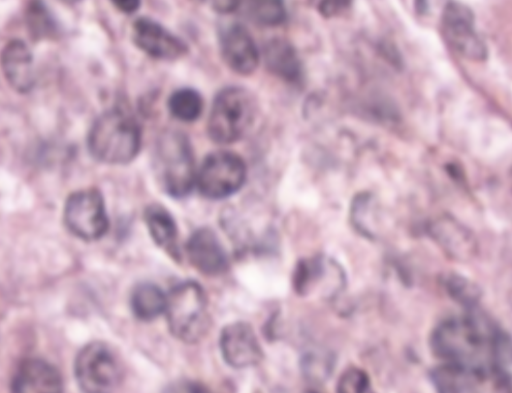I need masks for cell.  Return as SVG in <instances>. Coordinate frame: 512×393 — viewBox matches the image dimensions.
Listing matches in <instances>:
<instances>
[{"instance_id": "cell-1", "label": "cell", "mask_w": 512, "mask_h": 393, "mask_svg": "<svg viewBox=\"0 0 512 393\" xmlns=\"http://www.w3.org/2000/svg\"><path fill=\"white\" fill-rule=\"evenodd\" d=\"M431 348L445 363L508 376L512 342L503 331L479 315H464L441 322L432 332Z\"/></svg>"}, {"instance_id": "cell-2", "label": "cell", "mask_w": 512, "mask_h": 393, "mask_svg": "<svg viewBox=\"0 0 512 393\" xmlns=\"http://www.w3.org/2000/svg\"><path fill=\"white\" fill-rule=\"evenodd\" d=\"M141 131L135 118L120 107L104 111L92 124L87 147L96 160L105 164H126L138 154Z\"/></svg>"}, {"instance_id": "cell-3", "label": "cell", "mask_w": 512, "mask_h": 393, "mask_svg": "<svg viewBox=\"0 0 512 393\" xmlns=\"http://www.w3.org/2000/svg\"><path fill=\"white\" fill-rule=\"evenodd\" d=\"M153 169L160 188L174 198L188 195L196 182L191 145L185 135L167 131L156 144Z\"/></svg>"}, {"instance_id": "cell-4", "label": "cell", "mask_w": 512, "mask_h": 393, "mask_svg": "<svg viewBox=\"0 0 512 393\" xmlns=\"http://www.w3.org/2000/svg\"><path fill=\"white\" fill-rule=\"evenodd\" d=\"M256 112L249 91L236 86L222 89L214 98L207 123L210 138L220 144L238 141L250 130Z\"/></svg>"}, {"instance_id": "cell-5", "label": "cell", "mask_w": 512, "mask_h": 393, "mask_svg": "<svg viewBox=\"0 0 512 393\" xmlns=\"http://www.w3.org/2000/svg\"><path fill=\"white\" fill-rule=\"evenodd\" d=\"M165 312L171 333L183 342H197L209 327L205 292L193 280L178 283L170 290Z\"/></svg>"}, {"instance_id": "cell-6", "label": "cell", "mask_w": 512, "mask_h": 393, "mask_svg": "<svg viewBox=\"0 0 512 393\" xmlns=\"http://www.w3.org/2000/svg\"><path fill=\"white\" fill-rule=\"evenodd\" d=\"M74 373L79 387L86 392L114 390L123 379L124 369L117 352L104 342H91L77 354Z\"/></svg>"}, {"instance_id": "cell-7", "label": "cell", "mask_w": 512, "mask_h": 393, "mask_svg": "<svg viewBox=\"0 0 512 393\" xmlns=\"http://www.w3.org/2000/svg\"><path fill=\"white\" fill-rule=\"evenodd\" d=\"M246 177V166L240 156L228 151L209 154L196 177L200 193L210 199H222L237 192Z\"/></svg>"}, {"instance_id": "cell-8", "label": "cell", "mask_w": 512, "mask_h": 393, "mask_svg": "<svg viewBox=\"0 0 512 393\" xmlns=\"http://www.w3.org/2000/svg\"><path fill=\"white\" fill-rule=\"evenodd\" d=\"M64 222L83 240L102 237L108 229V217L101 193L93 188L72 193L64 205Z\"/></svg>"}, {"instance_id": "cell-9", "label": "cell", "mask_w": 512, "mask_h": 393, "mask_svg": "<svg viewBox=\"0 0 512 393\" xmlns=\"http://www.w3.org/2000/svg\"><path fill=\"white\" fill-rule=\"evenodd\" d=\"M441 33L447 45L470 60H483L486 46L475 28L472 12L465 5L450 2L441 15Z\"/></svg>"}, {"instance_id": "cell-10", "label": "cell", "mask_w": 512, "mask_h": 393, "mask_svg": "<svg viewBox=\"0 0 512 393\" xmlns=\"http://www.w3.org/2000/svg\"><path fill=\"white\" fill-rule=\"evenodd\" d=\"M431 380L441 392L508 390L509 376L493 375L444 363L431 372Z\"/></svg>"}, {"instance_id": "cell-11", "label": "cell", "mask_w": 512, "mask_h": 393, "mask_svg": "<svg viewBox=\"0 0 512 393\" xmlns=\"http://www.w3.org/2000/svg\"><path fill=\"white\" fill-rule=\"evenodd\" d=\"M338 264L326 257H314L300 262L294 276V285L301 295H335L344 283Z\"/></svg>"}, {"instance_id": "cell-12", "label": "cell", "mask_w": 512, "mask_h": 393, "mask_svg": "<svg viewBox=\"0 0 512 393\" xmlns=\"http://www.w3.org/2000/svg\"><path fill=\"white\" fill-rule=\"evenodd\" d=\"M132 39L144 53L159 60H176L187 52V45L181 38L148 17L134 21Z\"/></svg>"}, {"instance_id": "cell-13", "label": "cell", "mask_w": 512, "mask_h": 393, "mask_svg": "<svg viewBox=\"0 0 512 393\" xmlns=\"http://www.w3.org/2000/svg\"><path fill=\"white\" fill-rule=\"evenodd\" d=\"M219 42L222 58L234 72L248 75L256 69L259 51L243 25L233 23L225 26L220 32Z\"/></svg>"}, {"instance_id": "cell-14", "label": "cell", "mask_w": 512, "mask_h": 393, "mask_svg": "<svg viewBox=\"0 0 512 393\" xmlns=\"http://www.w3.org/2000/svg\"><path fill=\"white\" fill-rule=\"evenodd\" d=\"M224 360L232 367L245 368L257 364L262 350L252 328L243 322L226 326L220 335Z\"/></svg>"}, {"instance_id": "cell-15", "label": "cell", "mask_w": 512, "mask_h": 393, "mask_svg": "<svg viewBox=\"0 0 512 393\" xmlns=\"http://www.w3.org/2000/svg\"><path fill=\"white\" fill-rule=\"evenodd\" d=\"M186 251L192 265L204 274L216 275L227 268L225 250L209 228L196 230L186 244Z\"/></svg>"}, {"instance_id": "cell-16", "label": "cell", "mask_w": 512, "mask_h": 393, "mask_svg": "<svg viewBox=\"0 0 512 393\" xmlns=\"http://www.w3.org/2000/svg\"><path fill=\"white\" fill-rule=\"evenodd\" d=\"M1 64L8 84L19 93H26L35 83L33 55L25 42L11 40L2 51Z\"/></svg>"}, {"instance_id": "cell-17", "label": "cell", "mask_w": 512, "mask_h": 393, "mask_svg": "<svg viewBox=\"0 0 512 393\" xmlns=\"http://www.w3.org/2000/svg\"><path fill=\"white\" fill-rule=\"evenodd\" d=\"M11 386L16 392H58L62 390V379L53 365L31 358L18 366Z\"/></svg>"}, {"instance_id": "cell-18", "label": "cell", "mask_w": 512, "mask_h": 393, "mask_svg": "<svg viewBox=\"0 0 512 393\" xmlns=\"http://www.w3.org/2000/svg\"><path fill=\"white\" fill-rule=\"evenodd\" d=\"M144 221L154 242L178 260L177 227L171 214L163 206L151 204L144 211Z\"/></svg>"}, {"instance_id": "cell-19", "label": "cell", "mask_w": 512, "mask_h": 393, "mask_svg": "<svg viewBox=\"0 0 512 393\" xmlns=\"http://www.w3.org/2000/svg\"><path fill=\"white\" fill-rule=\"evenodd\" d=\"M268 69L278 77L296 82L301 77V64L295 49L285 40L273 39L264 46Z\"/></svg>"}, {"instance_id": "cell-20", "label": "cell", "mask_w": 512, "mask_h": 393, "mask_svg": "<svg viewBox=\"0 0 512 393\" xmlns=\"http://www.w3.org/2000/svg\"><path fill=\"white\" fill-rule=\"evenodd\" d=\"M166 300L167 296L158 286L141 283L133 289L130 304L138 319L150 321L165 310Z\"/></svg>"}, {"instance_id": "cell-21", "label": "cell", "mask_w": 512, "mask_h": 393, "mask_svg": "<svg viewBox=\"0 0 512 393\" xmlns=\"http://www.w3.org/2000/svg\"><path fill=\"white\" fill-rule=\"evenodd\" d=\"M168 109L178 120L191 122L201 115L203 100L196 90L181 88L169 97Z\"/></svg>"}, {"instance_id": "cell-22", "label": "cell", "mask_w": 512, "mask_h": 393, "mask_svg": "<svg viewBox=\"0 0 512 393\" xmlns=\"http://www.w3.org/2000/svg\"><path fill=\"white\" fill-rule=\"evenodd\" d=\"M249 17L263 26H277L286 18L284 0H241Z\"/></svg>"}, {"instance_id": "cell-23", "label": "cell", "mask_w": 512, "mask_h": 393, "mask_svg": "<svg viewBox=\"0 0 512 393\" xmlns=\"http://www.w3.org/2000/svg\"><path fill=\"white\" fill-rule=\"evenodd\" d=\"M333 360L329 353L323 350L308 352L302 360V368L307 378L312 381H323L329 376Z\"/></svg>"}, {"instance_id": "cell-24", "label": "cell", "mask_w": 512, "mask_h": 393, "mask_svg": "<svg viewBox=\"0 0 512 393\" xmlns=\"http://www.w3.org/2000/svg\"><path fill=\"white\" fill-rule=\"evenodd\" d=\"M27 21L33 35L50 36L55 32V24L45 5L39 0H32L27 11Z\"/></svg>"}, {"instance_id": "cell-25", "label": "cell", "mask_w": 512, "mask_h": 393, "mask_svg": "<svg viewBox=\"0 0 512 393\" xmlns=\"http://www.w3.org/2000/svg\"><path fill=\"white\" fill-rule=\"evenodd\" d=\"M369 386L368 376L360 369H349L339 379L338 390L341 392H363Z\"/></svg>"}, {"instance_id": "cell-26", "label": "cell", "mask_w": 512, "mask_h": 393, "mask_svg": "<svg viewBox=\"0 0 512 393\" xmlns=\"http://www.w3.org/2000/svg\"><path fill=\"white\" fill-rule=\"evenodd\" d=\"M446 284L450 294L464 304L472 305L478 297L476 289L463 278L452 276L448 278Z\"/></svg>"}, {"instance_id": "cell-27", "label": "cell", "mask_w": 512, "mask_h": 393, "mask_svg": "<svg viewBox=\"0 0 512 393\" xmlns=\"http://www.w3.org/2000/svg\"><path fill=\"white\" fill-rule=\"evenodd\" d=\"M307 2L325 18H334L344 14L352 4V0H307Z\"/></svg>"}, {"instance_id": "cell-28", "label": "cell", "mask_w": 512, "mask_h": 393, "mask_svg": "<svg viewBox=\"0 0 512 393\" xmlns=\"http://www.w3.org/2000/svg\"><path fill=\"white\" fill-rule=\"evenodd\" d=\"M208 7L220 14L234 12L241 3V0H202Z\"/></svg>"}, {"instance_id": "cell-29", "label": "cell", "mask_w": 512, "mask_h": 393, "mask_svg": "<svg viewBox=\"0 0 512 393\" xmlns=\"http://www.w3.org/2000/svg\"><path fill=\"white\" fill-rule=\"evenodd\" d=\"M112 4L125 14L136 12L141 4V0H111Z\"/></svg>"}, {"instance_id": "cell-30", "label": "cell", "mask_w": 512, "mask_h": 393, "mask_svg": "<svg viewBox=\"0 0 512 393\" xmlns=\"http://www.w3.org/2000/svg\"><path fill=\"white\" fill-rule=\"evenodd\" d=\"M67 2H76V1H79V0H65Z\"/></svg>"}]
</instances>
